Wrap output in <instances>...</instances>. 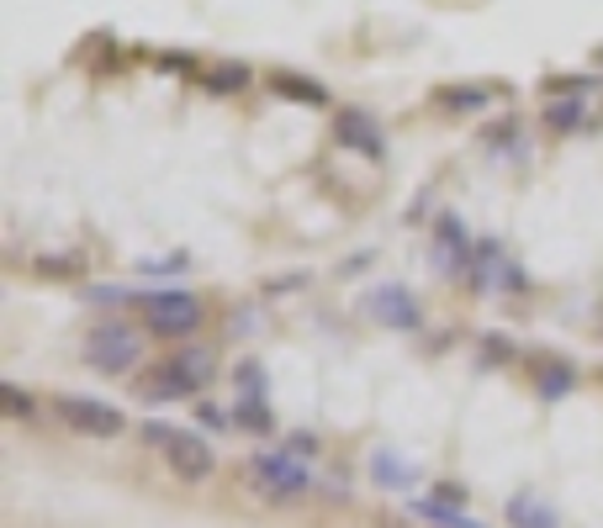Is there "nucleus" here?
<instances>
[{
	"mask_svg": "<svg viewBox=\"0 0 603 528\" xmlns=\"http://www.w3.org/2000/svg\"><path fill=\"white\" fill-rule=\"evenodd\" d=\"M530 370H535V386H541L545 397H567V391H572V381H577V370L567 365V359H545V354L530 365Z\"/></svg>",
	"mask_w": 603,
	"mask_h": 528,
	"instance_id": "9d476101",
	"label": "nucleus"
},
{
	"mask_svg": "<svg viewBox=\"0 0 603 528\" xmlns=\"http://www.w3.org/2000/svg\"><path fill=\"white\" fill-rule=\"evenodd\" d=\"M599 64H603V48H599Z\"/></svg>",
	"mask_w": 603,
	"mask_h": 528,
	"instance_id": "4be33fe9",
	"label": "nucleus"
},
{
	"mask_svg": "<svg viewBox=\"0 0 603 528\" xmlns=\"http://www.w3.org/2000/svg\"><path fill=\"white\" fill-rule=\"evenodd\" d=\"M429 518H440L445 528H482V524H471V518H460V513H451V507H440V502H419Z\"/></svg>",
	"mask_w": 603,
	"mask_h": 528,
	"instance_id": "a211bd4d",
	"label": "nucleus"
},
{
	"mask_svg": "<svg viewBox=\"0 0 603 528\" xmlns=\"http://www.w3.org/2000/svg\"><path fill=\"white\" fill-rule=\"evenodd\" d=\"M482 90H440V106H482Z\"/></svg>",
	"mask_w": 603,
	"mask_h": 528,
	"instance_id": "6ab92c4d",
	"label": "nucleus"
},
{
	"mask_svg": "<svg viewBox=\"0 0 603 528\" xmlns=\"http://www.w3.org/2000/svg\"><path fill=\"white\" fill-rule=\"evenodd\" d=\"M509 528H561V518L535 497H513L509 502Z\"/></svg>",
	"mask_w": 603,
	"mask_h": 528,
	"instance_id": "ddd939ff",
	"label": "nucleus"
},
{
	"mask_svg": "<svg viewBox=\"0 0 603 528\" xmlns=\"http://www.w3.org/2000/svg\"><path fill=\"white\" fill-rule=\"evenodd\" d=\"M144 444L159 449V460L170 466L175 481L185 486H202L212 481V470H217V455H212L207 439H196L191 428H170V423H144Z\"/></svg>",
	"mask_w": 603,
	"mask_h": 528,
	"instance_id": "f257e3e1",
	"label": "nucleus"
},
{
	"mask_svg": "<svg viewBox=\"0 0 603 528\" xmlns=\"http://www.w3.org/2000/svg\"><path fill=\"white\" fill-rule=\"evenodd\" d=\"M371 318L387 328H419V301L402 291V286H382L371 296Z\"/></svg>",
	"mask_w": 603,
	"mask_h": 528,
	"instance_id": "0eeeda50",
	"label": "nucleus"
},
{
	"mask_svg": "<svg viewBox=\"0 0 603 528\" xmlns=\"http://www.w3.org/2000/svg\"><path fill=\"white\" fill-rule=\"evenodd\" d=\"M32 275H37V280H69V275H80V260H64V254H43V260H32Z\"/></svg>",
	"mask_w": 603,
	"mask_h": 528,
	"instance_id": "2eb2a0df",
	"label": "nucleus"
},
{
	"mask_svg": "<svg viewBox=\"0 0 603 528\" xmlns=\"http://www.w3.org/2000/svg\"><path fill=\"white\" fill-rule=\"evenodd\" d=\"M249 481H254L265 497L286 502V497H302V492H307V466H302V460H286V455H260V460H249Z\"/></svg>",
	"mask_w": 603,
	"mask_h": 528,
	"instance_id": "39448f33",
	"label": "nucleus"
},
{
	"mask_svg": "<svg viewBox=\"0 0 603 528\" xmlns=\"http://www.w3.org/2000/svg\"><path fill=\"white\" fill-rule=\"evenodd\" d=\"M371 528H413L408 518H397V513H376V524Z\"/></svg>",
	"mask_w": 603,
	"mask_h": 528,
	"instance_id": "412c9836",
	"label": "nucleus"
},
{
	"mask_svg": "<svg viewBox=\"0 0 603 528\" xmlns=\"http://www.w3.org/2000/svg\"><path fill=\"white\" fill-rule=\"evenodd\" d=\"M48 408H54V417H59L64 428H75V434H86V439H117L122 428H127V417H122L112 402H95V397L59 391Z\"/></svg>",
	"mask_w": 603,
	"mask_h": 528,
	"instance_id": "7ed1b4c3",
	"label": "nucleus"
},
{
	"mask_svg": "<svg viewBox=\"0 0 603 528\" xmlns=\"http://www.w3.org/2000/svg\"><path fill=\"white\" fill-rule=\"evenodd\" d=\"M0 412H5V417H16V423H32V417H37V402H32L27 391H16V386L5 381V386H0Z\"/></svg>",
	"mask_w": 603,
	"mask_h": 528,
	"instance_id": "4468645a",
	"label": "nucleus"
},
{
	"mask_svg": "<svg viewBox=\"0 0 603 528\" xmlns=\"http://www.w3.org/2000/svg\"><path fill=\"white\" fill-rule=\"evenodd\" d=\"M86 365L101 376H127L138 365V333L127 323H95L86 333Z\"/></svg>",
	"mask_w": 603,
	"mask_h": 528,
	"instance_id": "20e7f679",
	"label": "nucleus"
},
{
	"mask_svg": "<svg viewBox=\"0 0 603 528\" xmlns=\"http://www.w3.org/2000/svg\"><path fill=\"white\" fill-rule=\"evenodd\" d=\"M271 90L286 95V101H302V106H329V90L318 85L312 74H292V69H275L271 74Z\"/></svg>",
	"mask_w": 603,
	"mask_h": 528,
	"instance_id": "1a4fd4ad",
	"label": "nucleus"
},
{
	"mask_svg": "<svg viewBox=\"0 0 603 528\" xmlns=\"http://www.w3.org/2000/svg\"><path fill=\"white\" fill-rule=\"evenodd\" d=\"M138 318L153 338H185L202 328V296L181 291V286H164V291H144L138 296Z\"/></svg>",
	"mask_w": 603,
	"mask_h": 528,
	"instance_id": "f03ea898",
	"label": "nucleus"
},
{
	"mask_svg": "<svg viewBox=\"0 0 603 528\" xmlns=\"http://www.w3.org/2000/svg\"><path fill=\"white\" fill-rule=\"evenodd\" d=\"M260 381H265V370H260L254 359H243V365H239V386H260Z\"/></svg>",
	"mask_w": 603,
	"mask_h": 528,
	"instance_id": "aec40b11",
	"label": "nucleus"
},
{
	"mask_svg": "<svg viewBox=\"0 0 603 528\" xmlns=\"http://www.w3.org/2000/svg\"><path fill=\"white\" fill-rule=\"evenodd\" d=\"M333 138H339L344 148H355V153H365V159H382V153H387L382 133H376V122L365 117V112H355V106H344V112H339V122H333Z\"/></svg>",
	"mask_w": 603,
	"mask_h": 528,
	"instance_id": "423d86ee",
	"label": "nucleus"
},
{
	"mask_svg": "<svg viewBox=\"0 0 603 528\" xmlns=\"http://www.w3.org/2000/svg\"><path fill=\"white\" fill-rule=\"evenodd\" d=\"M239 428L271 434V428H275V423H271V408H265V402H243V408H239Z\"/></svg>",
	"mask_w": 603,
	"mask_h": 528,
	"instance_id": "f3484780",
	"label": "nucleus"
},
{
	"mask_svg": "<svg viewBox=\"0 0 603 528\" xmlns=\"http://www.w3.org/2000/svg\"><path fill=\"white\" fill-rule=\"evenodd\" d=\"M254 80L249 74V64H239V59H223V64H212L207 74H202V85L207 90H217V95H234V90H243Z\"/></svg>",
	"mask_w": 603,
	"mask_h": 528,
	"instance_id": "f8f14e48",
	"label": "nucleus"
},
{
	"mask_svg": "<svg viewBox=\"0 0 603 528\" xmlns=\"http://www.w3.org/2000/svg\"><path fill=\"white\" fill-rule=\"evenodd\" d=\"M582 122H588L582 95H556V101H545V127H556V133H577Z\"/></svg>",
	"mask_w": 603,
	"mask_h": 528,
	"instance_id": "9b49d317",
	"label": "nucleus"
},
{
	"mask_svg": "<svg viewBox=\"0 0 603 528\" xmlns=\"http://www.w3.org/2000/svg\"><path fill=\"white\" fill-rule=\"evenodd\" d=\"M371 475H376L382 486H408V481H413V475L402 470V460H397V455H376V460H371Z\"/></svg>",
	"mask_w": 603,
	"mask_h": 528,
	"instance_id": "dca6fc26",
	"label": "nucleus"
},
{
	"mask_svg": "<svg viewBox=\"0 0 603 528\" xmlns=\"http://www.w3.org/2000/svg\"><path fill=\"white\" fill-rule=\"evenodd\" d=\"M164 365H170V370H175V376H181L191 391L212 386V376H217V359H212V349H175Z\"/></svg>",
	"mask_w": 603,
	"mask_h": 528,
	"instance_id": "6e6552de",
	"label": "nucleus"
}]
</instances>
